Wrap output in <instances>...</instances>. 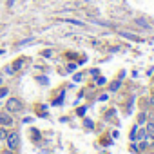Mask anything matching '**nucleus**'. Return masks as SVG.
<instances>
[{
    "mask_svg": "<svg viewBox=\"0 0 154 154\" xmlns=\"http://www.w3.org/2000/svg\"><path fill=\"white\" fill-rule=\"evenodd\" d=\"M22 107H24V103H22V100H18V98H9L8 103H6V109H8L9 112H20Z\"/></svg>",
    "mask_w": 154,
    "mask_h": 154,
    "instance_id": "1",
    "label": "nucleus"
},
{
    "mask_svg": "<svg viewBox=\"0 0 154 154\" xmlns=\"http://www.w3.org/2000/svg\"><path fill=\"white\" fill-rule=\"evenodd\" d=\"M6 141H8V149L15 150V149L18 147V132H15V131L8 132V136H6Z\"/></svg>",
    "mask_w": 154,
    "mask_h": 154,
    "instance_id": "2",
    "label": "nucleus"
},
{
    "mask_svg": "<svg viewBox=\"0 0 154 154\" xmlns=\"http://www.w3.org/2000/svg\"><path fill=\"white\" fill-rule=\"evenodd\" d=\"M0 125H2V127H11L13 125V118L8 114V112H0Z\"/></svg>",
    "mask_w": 154,
    "mask_h": 154,
    "instance_id": "3",
    "label": "nucleus"
},
{
    "mask_svg": "<svg viewBox=\"0 0 154 154\" xmlns=\"http://www.w3.org/2000/svg\"><path fill=\"white\" fill-rule=\"evenodd\" d=\"M134 22H136V26H140V27H143V29H150V24H149V20H145V18H136Z\"/></svg>",
    "mask_w": 154,
    "mask_h": 154,
    "instance_id": "4",
    "label": "nucleus"
},
{
    "mask_svg": "<svg viewBox=\"0 0 154 154\" xmlns=\"http://www.w3.org/2000/svg\"><path fill=\"white\" fill-rule=\"evenodd\" d=\"M120 35H122V36H125V38H129V40H140V36H136V35H132V33H125V31H120Z\"/></svg>",
    "mask_w": 154,
    "mask_h": 154,
    "instance_id": "5",
    "label": "nucleus"
},
{
    "mask_svg": "<svg viewBox=\"0 0 154 154\" xmlns=\"http://www.w3.org/2000/svg\"><path fill=\"white\" fill-rule=\"evenodd\" d=\"M8 93H9V89H8V87H0V98L8 96Z\"/></svg>",
    "mask_w": 154,
    "mask_h": 154,
    "instance_id": "6",
    "label": "nucleus"
},
{
    "mask_svg": "<svg viewBox=\"0 0 154 154\" xmlns=\"http://www.w3.org/2000/svg\"><path fill=\"white\" fill-rule=\"evenodd\" d=\"M152 143H154V136H152V134H149V136H147V143H143V145L147 147V145H152Z\"/></svg>",
    "mask_w": 154,
    "mask_h": 154,
    "instance_id": "7",
    "label": "nucleus"
},
{
    "mask_svg": "<svg viewBox=\"0 0 154 154\" xmlns=\"http://www.w3.org/2000/svg\"><path fill=\"white\" fill-rule=\"evenodd\" d=\"M6 136H8V132L4 131V127L0 125V140H6Z\"/></svg>",
    "mask_w": 154,
    "mask_h": 154,
    "instance_id": "8",
    "label": "nucleus"
},
{
    "mask_svg": "<svg viewBox=\"0 0 154 154\" xmlns=\"http://www.w3.org/2000/svg\"><path fill=\"white\" fill-rule=\"evenodd\" d=\"M6 72H8V74H13V72H15V69H13V65H9V69H6Z\"/></svg>",
    "mask_w": 154,
    "mask_h": 154,
    "instance_id": "9",
    "label": "nucleus"
},
{
    "mask_svg": "<svg viewBox=\"0 0 154 154\" xmlns=\"http://www.w3.org/2000/svg\"><path fill=\"white\" fill-rule=\"evenodd\" d=\"M118 87H120V82H116V84H112V87H111V89H112V91H116Z\"/></svg>",
    "mask_w": 154,
    "mask_h": 154,
    "instance_id": "10",
    "label": "nucleus"
},
{
    "mask_svg": "<svg viewBox=\"0 0 154 154\" xmlns=\"http://www.w3.org/2000/svg\"><path fill=\"white\" fill-rule=\"evenodd\" d=\"M2 154H15V152H13V150H11V149H6V150H4V152H2Z\"/></svg>",
    "mask_w": 154,
    "mask_h": 154,
    "instance_id": "11",
    "label": "nucleus"
},
{
    "mask_svg": "<svg viewBox=\"0 0 154 154\" xmlns=\"http://www.w3.org/2000/svg\"><path fill=\"white\" fill-rule=\"evenodd\" d=\"M149 131H150V132H154V123H150V125H149Z\"/></svg>",
    "mask_w": 154,
    "mask_h": 154,
    "instance_id": "12",
    "label": "nucleus"
},
{
    "mask_svg": "<svg viewBox=\"0 0 154 154\" xmlns=\"http://www.w3.org/2000/svg\"><path fill=\"white\" fill-rule=\"evenodd\" d=\"M13 2H15V0H8V8H11V6H13Z\"/></svg>",
    "mask_w": 154,
    "mask_h": 154,
    "instance_id": "13",
    "label": "nucleus"
},
{
    "mask_svg": "<svg viewBox=\"0 0 154 154\" xmlns=\"http://www.w3.org/2000/svg\"><path fill=\"white\" fill-rule=\"evenodd\" d=\"M149 102H150V103L154 105V96H150V100H149Z\"/></svg>",
    "mask_w": 154,
    "mask_h": 154,
    "instance_id": "14",
    "label": "nucleus"
},
{
    "mask_svg": "<svg viewBox=\"0 0 154 154\" xmlns=\"http://www.w3.org/2000/svg\"><path fill=\"white\" fill-rule=\"evenodd\" d=\"M0 85H2V80H0Z\"/></svg>",
    "mask_w": 154,
    "mask_h": 154,
    "instance_id": "15",
    "label": "nucleus"
}]
</instances>
